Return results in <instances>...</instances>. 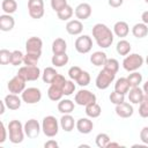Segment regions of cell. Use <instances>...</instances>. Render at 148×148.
<instances>
[{"label":"cell","mask_w":148,"mask_h":148,"mask_svg":"<svg viewBox=\"0 0 148 148\" xmlns=\"http://www.w3.org/2000/svg\"><path fill=\"white\" fill-rule=\"evenodd\" d=\"M91 32H92V37H94L96 44L102 49H108L113 43L114 34L104 23H96L92 27Z\"/></svg>","instance_id":"6da1fadb"},{"label":"cell","mask_w":148,"mask_h":148,"mask_svg":"<svg viewBox=\"0 0 148 148\" xmlns=\"http://www.w3.org/2000/svg\"><path fill=\"white\" fill-rule=\"evenodd\" d=\"M8 133H9V141L14 145H18L24 139V125L17 119H13L8 123Z\"/></svg>","instance_id":"7a4b0ae2"},{"label":"cell","mask_w":148,"mask_h":148,"mask_svg":"<svg viewBox=\"0 0 148 148\" xmlns=\"http://www.w3.org/2000/svg\"><path fill=\"white\" fill-rule=\"evenodd\" d=\"M59 121L54 116H46L43 118L42 121V132L47 136V138H53L58 134L59 132Z\"/></svg>","instance_id":"3957f363"},{"label":"cell","mask_w":148,"mask_h":148,"mask_svg":"<svg viewBox=\"0 0 148 148\" xmlns=\"http://www.w3.org/2000/svg\"><path fill=\"white\" fill-rule=\"evenodd\" d=\"M143 62H145V60H143L142 56H140L139 53H130L124 58L123 67L125 71L131 73V72L138 71L143 65Z\"/></svg>","instance_id":"277c9868"},{"label":"cell","mask_w":148,"mask_h":148,"mask_svg":"<svg viewBox=\"0 0 148 148\" xmlns=\"http://www.w3.org/2000/svg\"><path fill=\"white\" fill-rule=\"evenodd\" d=\"M114 77H116V73H113V72L103 67V69L96 76V80H95L96 87L101 90H104V89L110 87V84L113 82Z\"/></svg>","instance_id":"5b68a950"},{"label":"cell","mask_w":148,"mask_h":148,"mask_svg":"<svg viewBox=\"0 0 148 148\" xmlns=\"http://www.w3.org/2000/svg\"><path fill=\"white\" fill-rule=\"evenodd\" d=\"M18 75H21L25 81H36L39 79V76L42 75L40 73V69L39 67L36 65V66H28V65H24L22 67L18 68V72H17Z\"/></svg>","instance_id":"8992f818"},{"label":"cell","mask_w":148,"mask_h":148,"mask_svg":"<svg viewBox=\"0 0 148 148\" xmlns=\"http://www.w3.org/2000/svg\"><path fill=\"white\" fill-rule=\"evenodd\" d=\"M21 98L27 104H36L42 99V91L36 87H29L23 90Z\"/></svg>","instance_id":"52a82bcc"},{"label":"cell","mask_w":148,"mask_h":148,"mask_svg":"<svg viewBox=\"0 0 148 148\" xmlns=\"http://www.w3.org/2000/svg\"><path fill=\"white\" fill-rule=\"evenodd\" d=\"M28 13L30 17L39 20L44 16V1L43 0H28Z\"/></svg>","instance_id":"ba28073f"},{"label":"cell","mask_w":148,"mask_h":148,"mask_svg":"<svg viewBox=\"0 0 148 148\" xmlns=\"http://www.w3.org/2000/svg\"><path fill=\"white\" fill-rule=\"evenodd\" d=\"M74 47L81 54H86V53L90 52V50L92 49V39H91V37L88 36V35H81L80 37H77L75 39Z\"/></svg>","instance_id":"9c48e42d"},{"label":"cell","mask_w":148,"mask_h":148,"mask_svg":"<svg viewBox=\"0 0 148 148\" xmlns=\"http://www.w3.org/2000/svg\"><path fill=\"white\" fill-rule=\"evenodd\" d=\"M74 102H75L77 105L86 106V105H88V104H90V103L96 102V95H95L94 92H91L90 90L81 89V90H79V91L75 94Z\"/></svg>","instance_id":"30bf717a"},{"label":"cell","mask_w":148,"mask_h":148,"mask_svg":"<svg viewBox=\"0 0 148 148\" xmlns=\"http://www.w3.org/2000/svg\"><path fill=\"white\" fill-rule=\"evenodd\" d=\"M25 80L21 76V75H18V74H16L14 77H12L9 81H8V83H7V88H8V90H9V92H12V94H22L23 92V90L25 89Z\"/></svg>","instance_id":"8fae6325"},{"label":"cell","mask_w":148,"mask_h":148,"mask_svg":"<svg viewBox=\"0 0 148 148\" xmlns=\"http://www.w3.org/2000/svg\"><path fill=\"white\" fill-rule=\"evenodd\" d=\"M42 131V124L38 120L31 118L24 123V133L29 139H36Z\"/></svg>","instance_id":"7c38bea8"},{"label":"cell","mask_w":148,"mask_h":148,"mask_svg":"<svg viewBox=\"0 0 148 148\" xmlns=\"http://www.w3.org/2000/svg\"><path fill=\"white\" fill-rule=\"evenodd\" d=\"M91 6L88 3V2H81L79 3L76 7H75V10H74V14L76 16L77 20L80 21H84V20H88L91 15Z\"/></svg>","instance_id":"4fadbf2b"},{"label":"cell","mask_w":148,"mask_h":148,"mask_svg":"<svg viewBox=\"0 0 148 148\" xmlns=\"http://www.w3.org/2000/svg\"><path fill=\"white\" fill-rule=\"evenodd\" d=\"M114 111H116V114L120 118H130L134 113L133 106L127 102H123L120 104H117Z\"/></svg>","instance_id":"5bb4252c"},{"label":"cell","mask_w":148,"mask_h":148,"mask_svg":"<svg viewBox=\"0 0 148 148\" xmlns=\"http://www.w3.org/2000/svg\"><path fill=\"white\" fill-rule=\"evenodd\" d=\"M76 130L79 131V133L81 134H89L92 128H94V123L92 120H90V118L84 117V118H80L76 120V125H75Z\"/></svg>","instance_id":"9a60e30c"},{"label":"cell","mask_w":148,"mask_h":148,"mask_svg":"<svg viewBox=\"0 0 148 148\" xmlns=\"http://www.w3.org/2000/svg\"><path fill=\"white\" fill-rule=\"evenodd\" d=\"M43 40L39 37L32 36L27 39L25 42V50L27 52H42Z\"/></svg>","instance_id":"2e32d148"},{"label":"cell","mask_w":148,"mask_h":148,"mask_svg":"<svg viewBox=\"0 0 148 148\" xmlns=\"http://www.w3.org/2000/svg\"><path fill=\"white\" fill-rule=\"evenodd\" d=\"M3 101L6 103V106L9 110H13V111L14 110H18L21 108V104H22V98H20L17 96V94H12V92L6 95Z\"/></svg>","instance_id":"e0dca14e"},{"label":"cell","mask_w":148,"mask_h":148,"mask_svg":"<svg viewBox=\"0 0 148 148\" xmlns=\"http://www.w3.org/2000/svg\"><path fill=\"white\" fill-rule=\"evenodd\" d=\"M66 31L72 36L81 35L83 31V23L80 20H69L66 24Z\"/></svg>","instance_id":"ac0fdd59"},{"label":"cell","mask_w":148,"mask_h":148,"mask_svg":"<svg viewBox=\"0 0 148 148\" xmlns=\"http://www.w3.org/2000/svg\"><path fill=\"white\" fill-rule=\"evenodd\" d=\"M145 97V92L140 87H132L128 90V101L132 104H140Z\"/></svg>","instance_id":"d6986e66"},{"label":"cell","mask_w":148,"mask_h":148,"mask_svg":"<svg viewBox=\"0 0 148 148\" xmlns=\"http://www.w3.org/2000/svg\"><path fill=\"white\" fill-rule=\"evenodd\" d=\"M15 25V20L10 14L0 15V30L1 31H10Z\"/></svg>","instance_id":"ffe728a7"},{"label":"cell","mask_w":148,"mask_h":148,"mask_svg":"<svg viewBox=\"0 0 148 148\" xmlns=\"http://www.w3.org/2000/svg\"><path fill=\"white\" fill-rule=\"evenodd\" d=\"M130 32V27L127 24V22L125 21H118L114 23L113 25V34L119 37V38H124L128 35Z\"/></svg>","instance_id":"44dd1931"},{"label":"cell","mask_w":148,"mask_h":148,"mask_svg":"<svg viewBox=\"0 0 148 148\" xmlns=\"http://www.w3.org/2000/svg\"><path fill=\"white\" fill-rule=\"evenodd\" d=\"M60 127L65 131V132H72L74 130V126L76 125L74 118L71 116V113H66V114H62V117L60 118Z\"/></svg>","instance_id":"7402d4cb"},{"label":"cell","mask_w":148,"mask_h":148,"mask_svg":"<svg viewBox=\"0 0 148 148\" xmlns=\"http://www.w3.org/2000/svg\"><path fill=\"white\" fill-rule=\"evenodd\" d=\"M57 108H58V111L60 113L66 114V113H72L74 111L75 104H74L73 101L66 98V99H60L59 103H58V105H57Z\"/></svg>","instance_id":"603a6c76"},{"label":"cell","mask_w":148,"mask_h":148,"mask_svg":"<svg viewBox=\"0 0 148 148\" xmlns=\"http://www.w3.org/2000/svg\"><path fill=\"white\" fill-rule=\"evenodd\" d=\"M132 34L135 38H145L148 35V24L143 22L135 23L132 28Z\"/></svg>","instance_id":"cb8c5ba5"},{"label":"cell","mask_w":148,"mask_h":148,"mask_svg":"<svg viewBox=\"0 0 148 148\" xmlns=\"http://www.w3.org/2000/svg\"><path fill=\"white\" fill-rule=\"evenodd\" d=\"M108 60V57H106V53L103 52V51H96L94 52L91 56H90V62L96 66V67H101V66H104L105 61Z\"/></svg>","instance_id":"d4e9b609"},{"label":"cell","mask_w":148,"mask_h":148,"mask_svg":"<svg viewBox=\"0 0 148 148\" xmlns=\"http://www.w3.org/2000/svg\"><path fill=\"white\" fill-rule=\"evenodd\" d=\"M52 52L53 54H60V53H66L67 50V43L64 38H56L52 42Z\"/></svg>","instance_id":"484cf974"},{"label":"cell","mask_w":148,"mask_h":148,"mask_svg":"<svg viewBox=\"0 0 148 148\" xmlns=\"http://www.w3.org/2000/svg\"><path fill=\"white\" fill-rule=\"evenodd\" d=\"M84 108H86L84 112H86L87 117H89V118H97V117H99L101 113H102V108H101V105L97 104L96 102L90 103V104L86 105Z\"/></svg>","instance_id":"4316f807"},{"label":"cell","mask_w":148,"mask_h":148,"mask_svg":"<svg viewBox=\"0 0 148 148\" xmlns=\"http://www.w3.org/2000/svg\"><path fill=\"white\" fill-rule=\"evenodd\" d=\"M130 89H131V86L127 81V77H119L114 83V90L119 94L126 95Z\"/></svg>","instance_id":"83f0119b"},{"label":"cell","mask_w":148,"mask_h":148,"mask_svg":"<svg viewBox=\"0 0 148 148\" xmlns=\"http://www.w3.org/2000/svg\"><path fill=\"white\" fill-rule=\"evenodd\" d=\"M131 49H132L131 43H130L128 40H126V39H120V40L117 43V45H116V51H117V53H118L119 56H124V57H126L127 54H130Z\"/></svg>","instance_id":"f1b7e54d"},{"label":"cell","mask_w":148,"mask_h":148,"mask_svg":"<svg viewBox=\"0 0 148 148\" xmlns=\"http://www.w3.org/2000/svg\"><path fill=\"white\" fill-rule=\"evenodd\" d=\"M40 56H42V52H27L24 54L23 64L28 66H36L40 59Z\"/></svg>","instance_id":"f546056e"},{"label":"cell","mask_w":148,"mask_h":148,"mask_svg":"<svg viewBox=\"0 0 148 148\" xmlns=\"http://www.w3.org/2000/svg\"><path fill=\"white\" fill-rule=\"evenodd\" d=\"M69 58L67 56V53H60V54H53L51 58V62L54 67H62L65 65H67Z\"/></svg>","instance_id":"4dcf8cb0"},{"label":"cell","mask_w":148,"mask_h":148,"mask_svg":"<svg viewBox=\"0 0 148 148\" xmlns=\"http://www.w3.org/2000/svg\"><path fill=\"white\" fill-rule=\"evenodd\" d=\"M62 96H64L62 89H60V88H58V87H56V86H53V84H51L50 88L47 89V97H49L51 101H53V102L60 101V99L62 98Z\"/></svg>","instance_id":"1f68e13d"},{"label":"cell","mask_w":148,"mask_h":148,"mask_svg":"<svg viewBox=\"0 0 148 148\" xmlns=\"http://www.w3.org/2000/svg\"><path fill=\"white\" fill-rule=\"evenodd\" d=\"M1 9L5 14H14L17 9V2L15 0H2L1 2Z\"/></svg>","instance_id":"d6a6232c"},{"label":"cell","mask_w":148,"mask_h":148,"mask_svg":"<svg viewBox=\"0 0 148 148\" xmlns=\"http://www.w3.org/2000/svg\"><path fill=\"white\" fill-rule=\"evenodd\" d=\"M57 74H58V72L56 71V68H53V67H46L43 71L42 79H43V81L45 83H50L51 84V82L53 81V79L56 77Z\"/></svg>","instance_id":"836d02e7"},{"label":"cell","mask_w":148,"mask_h":148,"mask_svg":"<svg viewBox=\"0 0 148 148\" xmlns=\"http://www.w3.org/2000/svg\"><path fill=\"white\" fill-rule=\"evenodd\" d=\"M127 81H128L131 88L132 87H139L140 83L142 82V74L136 72V71L135 72H131L128 74V76H127Z\"/></svg>","instance_id":"e575fe53"},{"label":"cell","mask_w":148,"mask_h":148,"mask_svg":"<svg viewBox=\"0 0 148 148\" xmlns=\"http://www.w3.org/2000/svg\"><path fill=\"white\" fill-rule=\"evenodd\" d=\"M73 14H74L73 8H72L69 5H67V6H65L61 10H59V12L57 13V16H58V18L61 20V21H68V20L73 16Z\"/></svg>","instance_id":"d590c367"},{"label":"cell","mask_w":148,"mask_h":148,"mask_svg":"<svg viewBox=\"0 0 148 148\" xmlns=\"http://www.w3.org/2000/svg\"><path fill=\"white\" fill-rule=\"evenodd\" d=\"M110 141H111V139L106 133H98L95 138L96 146L99 147V148H106V146Z\"/></svg>","instance_id":"8d00e7d4"},{"label":"cell","mask_w":148,"mask_h":148,"mask_svg":"<svg viewBox=\"0 0 148 148\" xmlns=\"http://www.w3.org/2000/svg\"><path fill=\"white\" fill-rule=\"evenodd\" d=\"M24 61V54L20 50L12 51V59H10V65L13 66H20Z\"/></svg>","instance_id":"74e56055"},{"label":"cell","mask_w":148,"mask_h":148,"mask_svg":"<svg viewBox=\"0 0 148 148\" xmlns=\"http://www.w3.org/2000/svg\"><path fill=\"white\" fill-rule=\"evenodd\" d=\"M103 67L117 74V72L119 71V61L117 59H114V58H108V60L105 61Z\"/></svg>","instance_id":"f35d334b"},{"label":"cell","mask_w":148,"mask_h":148,"mask_svg":"<svg viewBox=\"0 0 148 148\" xmlns=\"http://www.w3.org/2000/svg\"><path fill=\"white\" fill-rule=\"evenodd\" d=\"M139 116L142 118H148V95H145L143 99L139 104Z\"/></svg>","instance_id":"ab89813d"},{"label":"cell","mask_w":148,"mask_h":148,"mask_svg":"<svg viewBox=\"0 0 148 148\" xmlns=\"http://www.w3.org/2000/svg\"><path fill=\"white\" fill-rule=\"evenodd\" d=\"M90 74L87 72V71H82V73L80 74V76L77 77V80L75 81L80 87H87L89 83H90Z\"/></svg>","instance_id":"60d3db41"},{"label":"cell","mask_w":148,"mask_h":148,"mask_svg":"<svg viewBox=\"0 0 148 148\" xmlns=\"http://www.w3.org/2000/svg\"><path fill=\"white\" fill-rule=\"evenodd\" d=\"M10 59H12V52L7 49H1L0 50V64L8 65L10 64Z\"/></svg>","instance_id":"b9f144b4"},{"label":"cell","mask_w":148,"mask_h":148,"mask_svg":"<svg viewBox=\"0 0 148 148\" xmlns=\"http://www.w3.org/2000/svg\"><path fill=\"white\" fill-rule=\"evenodd\" d=\"M76 87H75V83L73 82V80H67L64 88H62V92H64V96H69L72 94H74Z\"/></svg>","instance_id":"7bdbcfd3"},{"label":"cell","mask_w":148,"mask_h":148,"mask_svg":"<svg viewBox=\"0 0 148 148\" xmlns=\"http://www.w3.org/2000/svg\"><path fill=\"white\" fill-rule=\"evenodd\" d=\"M109 98H110V102H111V103H113L114 105H117V104H120V103L125 102V95L119 94V92H117L116 90H113V91L110 94Z\"/></svg>","instance_id":"ee69618b"},{"label":"cell","mask_w":148,"mask_h":148,"mask_svg":"<svg viewBox=\"0 0 148 148\" xmlns=\"http://www.w3.org/2000/svg\"><path fill=\"white\" fill-rule=\"evenodd\" d=\"M50 3H51V8H52L56 13H58V12L61 10L65 6L68 5V3H67V0H51Z\"/></svg>","instance_id":"f6af8a7d"},{"label":"cell","mask_w":148,"mask_h":148,"mask_svg":"<svg viewBox=\"0 0 148 148\" xmlns=\"http://www.w3.org/2000/svg\"><path fill=\"white\" fill-rule=\"evenodd\" d=\"M81 73H82V69H81V67H79V66H72V67L68 69V76H69V79L73 80V81H76Z\"/></svg>","instance_id":"bcb514c9"},{"label":"cell","mask_w":148,"mask_h":148,"mask_svg":"<svg viewBox=\"0 0 148 148\" xmlns=\"http://www.w3.org/2000/svg\"><path fill=\"white\" fill-rule=\"evenodd\" d=\"M66 81H67V80L65 79V76L58 73V74L56 75V77L53 79V81L51 82V84H53V86H56V87H58V88L62 89V88H64V86H65V83H66Z\"/></svg>","instance_id":"7dc6e473"},{"label":"cell","mask_w":148,"mask_h":148,"mask_svg":"<svg viewBox=\"0 0 148 148\" xmlns=\"http://www.w3.org/2000/svg\"><path fill=\"white\" fill-rule=\"evenodd\" d=\"M140 140L142 141V143L148 146V126L142 127V130L140 131Z\"/></svg>","instance_id":"c3c4849f"},{"label":"cell","mask_w":148,"mask_h":148,"mask_svg":"<svg viewBox=\"0 0 148 148\" xmlns=\"http://www.w3.org/2000/svg\"><path fill=\"white\" fill-rule=\"evenodd\" d=\"M7 131H8V128H6L5 124L1 121V138H0V143H3L6 141V139H7Z\"/></svg>","instance_id":"681fc988"},{"label":"cell","mask_w":148,"mask_h":148,"mask_svg":"<svg viewBox=\"0 0 148 148\" xmlns=\"http://www.w3.org/2000/svg\"><path fill=\"white\" fill-rule=\"evenodd\" d=\"M44 147H45V148H58V147H59V143H58L56 140L50 139L49 141H46V142L44 143Z\"/></svg>","instance_id":"f907efd6"},{"label":"cell","mask_w":148,"mask_h":148,"mask_svg":"<svg viewBox=\"0 0 148 148\" xmlns=\"http://www.w3.org/2000/svg\"><path fill=\"white\" fill-rule=\"evenodd\" d=\"M108 3L112 8H118L124 3V0H108Z\"/></svg>","instance_id":"816d5d0a"},{"label":"cell","mask_w":148,"mask_h":148,"mask_svg":"<svg viewBox=\"0 0 148 148\" xmlns=\"http://www.w3.org/2000/svg\"><path fill=\"white\" fill-rule=\"evenodd\" d=\"M141 21L146 24H148V10H145L142 14H141Z\"/></svg>","instance_id":"f5cc1de1"},{"label":"cell","mask_w":148,"mask_h":148,"mask_svg":"<svg viewBox=\"0 0 148 148\" xmlns=\"http://www.w3.org/2000/svg\"><path fill=\"white\" fill-rule=\"evenodd\" d=\"M0 106H1V111H0V114H3V113H5V109L7 108V106H6V103H5V101H0Z\"/></svg>","instance_id":"db71d44e"},{"label":"cell","mask_w":148,"mask_h":148,"mask_svg":"<svg viewBox=\"0 0 148 148\" xmlns=\"http://www.w3.org/2000/svg\"><path fill=\"white\" fill-rule=\"evenodd\" d=\"M111 147H121V146H120V143H118V142H112V141H110V142L108 143L106 148H111Z\"/></svg>","instance_id":"11a10c76"},{"label":"cell","mask_w":148,"mask_h":148,"mask_svg":"<svg viewBox=\"0 0 148 148\" xmlns=\"http://www.w3.org/2000/svg\"><path fill=\"white\" fill-rule=\"evenodd\" d=\"M142 90L145 92V95H148V80L143 83V87H142Z\"/></svg>","instance_id":"9f6ffc18"},{"label":"cell","mask_w":148,"mask_h":148,"mask_svg":"<svg viewBox=\"0 0 148 148\" xmlns=\"http://www.w3.org/2000/svg\"><path fill=\"white\" fill-rule=\"evenodd\" d=\"M79 147H80V148H82V147H89V145H80Z\"/></svg>","instance_id":"6f0895ef"},{"label":"cell","mask_w":148,"mask_h":148,"mask_svg":"<svg viewBox=\"0 0 148 148\" xmlns=\"http://www.w3.org/2000/svg\"><path fill=\"white\" fill-rule=\"evenodd\" d=\"M146 64H147V65H148V56H147V57H146Z\"/></svg>","instance_id":"680465c9"},{"label":"cell","mask_w":148,"mask_h":148,"mask_svg":"<svg viewBox=\"0 0 148 148\" xmlns=\"http://www.w3.org/2000/svg\"><path fill=\"white\" fill-rule=\"evenodd\" d=\"M145 2H146V3H148V0H145Z\"/></svg>","instance_id":"91938a15"}]
</instances>
